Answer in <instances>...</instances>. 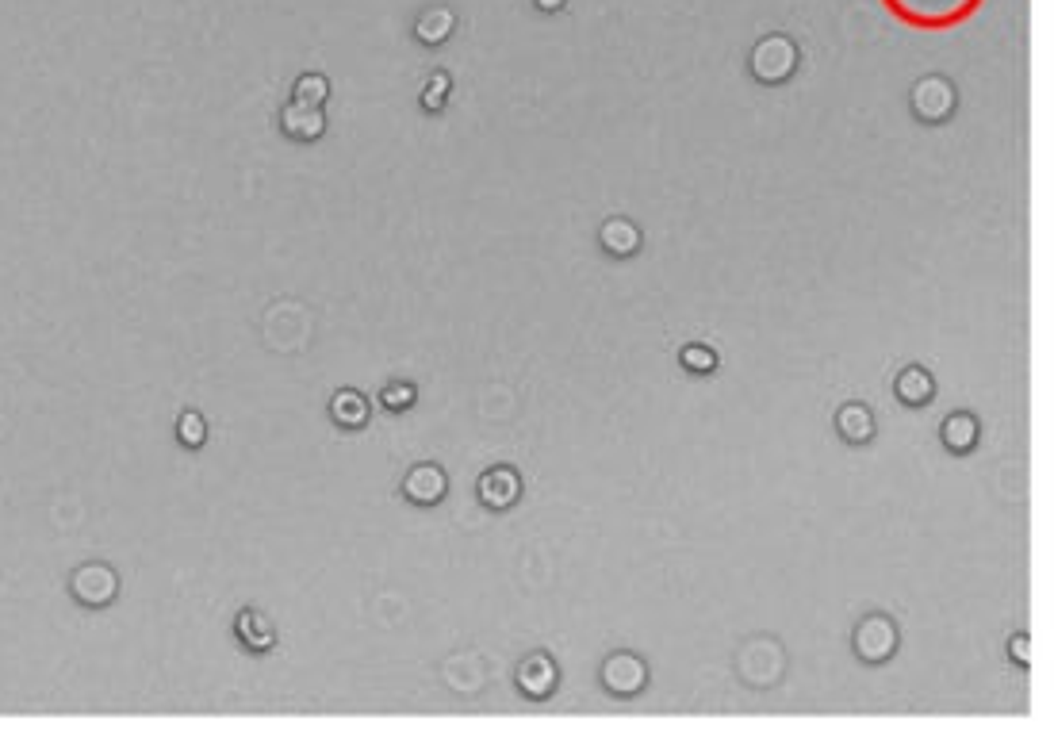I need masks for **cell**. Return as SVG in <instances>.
<instances>
[{
	"label": "cell",
	"mask_w": 1054,
	"mask_h": 748,
	"mask_svg": "<svg viewBox=\"0 0 1054 748\" xmlns=\"http://www.w3.org/2000/svg\"><path fill=\"white\" fill-rule=\"evenodd\" d=\"M901 24L920 31H947V27L970 20L982 0H882Z\"/></svg>",
	"instance_id": "1"
},
{
	"label": "cell",
	"mask_w": 1054,
	"mask_h": 748,
	"mask_svg": "<svg viewBox=\"0 0 1054 748\" xmlns=\"http://www.w3.org/2000/svg\"><path fill=\"white\" fill-rule=\"evenodd\" d=\"M836 430H840V438H844V442L867 445L874 438L871 407H863V403H844V407L836 411Z\"/></svg>",
	"instance_id": "10"
},
{
	"label": "cell",
	"mask_w": 1054,
	"mask_h": 748,
	"mask_svg": "<svg viewBox=\"0 0 1054 748\" xmlns=\"http://www.w3.org/2000/svg\"><path fill=\"white\" fill-rule=\"evenodd\" d=\"M679 361H683V369H687V373H698V376H702V373L710 376L713 369H717V353H713L710 346H698V342H694V346H683Z\"/></svg>",
	"instance_id": "15"
},
{
	"label": "cell",
	"mask_w": 1054,
	"mask_h": 748,
	"mask_svg": "<svg viewBox=\"0 0 1054 748\" xmlns=\"http://www.w3.org/2000/svg\"><path fill=\"white\" fill-rule=\"evenodd\" d=\"M238 633H242V637H250V645L257 649V653L273 645V633H269V626H265L257 614H242V618H238Z\"/></svg>",
	"instance_id": "16"
},
{
	"label": "cell",
	"mask_w": 1054,
	"mask_h": 748,
	"mask_svg": "<svg viewBox=\"0 0 1054 748\" xmlns=\"http://www.w3.org/2000/svg\"><path fill=\"white\" fill-rule=\"evenodd\" d=\"M537 4H541V8H560L564 0H537Z\"/></svg>",
	"instance_id": "21"
},
{
	"label": "cell",
	"mask_w": 1054,
	"mask_h": 748,
	"mask_svg": "<svg viewBox=\"0 0 1054 748\" xmlns=\"http://www.w3.org/2000/svg\"><path fill=\"white\" fill-rule=\"evenodd\" d=\"M1012 649H1016V656H1020V664H1028V637H1016Z\"/></svg>",
	"instance_id": "20"
},
{
	"label": "cell",
	"mask_w": 1054,
	"mask_h": 748,
	"mask_svg": "<svg viewBox=\"0 0 1054 748\" xmlns=\"http://www.w3.org/2000/svg\"><path fill=\"white\" fill-rule=\"evenodd\" d=\"M978 434H982V430H978V419L966 415V411L943 419V445H947L951 453H959V457H966V453L978 445Z\"/></svg>",
	"instance_id": "11"
},
{
	"label": "cell",
	"mask_w": 1054,
	"mask_h": 748,
	"mask_svg": "<svg viewBox=\"0 0 1054 748\" xmlns=\"http://www.w3.org/2000/svg\"><path fill=\"white\" fill-rule=\"evenodd\" d=\"M855 653L867 664H882L897 653V626L886 614H867L855 626Z\"/></svg>",
	"instance_id": "2"
},
{
	"label": "cell",
	"mask_w": 1054,
	"mask_h": 748,
	"mask_svg": "<svg viewBox=\"0 0 1054 748\" xmlns=\"http://www.w3.org/2000/svg\"><path fill=\"white\" fill-rule=\"evenodd\" d=\"M330 415L342 422V426H349V430H357V426H365L368 422V399L345 388V392H338L334 403H330Z\"/></svg>",
	"instance_id": "13"
},
{
	"label": "cell",
	"mask_w": 1054,
	"mask_h": 748,
	"mask_svg": "<svg viewBox=\"0 0 1054 748\" xmlns=\"http://www.w3.org/2000/svg\"><path fill=\"white\" fill-rule=\"evenodd\" d=\"M894 392H897V399H901L905 407H928V403H932V396H936V380H932V373H928V369L909 365V369H901V373H897Z\"/></svg>",
	"instance_id": "9"
},
{
	"label": "cell",
	"mask_w": 1054,
	"mask_h": 748,
	"mask_svg": "<svg viewBox=\"0 0 1054 748\" xmlns=\"http://www.w3.org/2000/svg\"><path fill=\"white\" fill-rule=\"evenodd\" d=\"M445 491H449V480H445V472H441L437 465L411 468L407 480H403V495H407L411 503H418V507H434V503H441Z\"/></svg>",
	"instance_id": "7"
},
{
	"label": "cell",
	"mask_w": 1054,
	"mask_h": 748,
	"mask_svg": "<svg viewBox=\"0 0 1054 748\" xmlns=\"http://www.w3.org/2000/svg\"><path fill=\"white\" fill-rule=\"evenodd\" d=\"M556 683H560V668H556L552 656L533 653L518 664V687H522V695H529V699L537 702L549 699L552 691H556Z\"/></svg>",
	"instance_id": "6"
},
{
	"label": "cell",
	"mask_w": 1054,
	"mask_h": 748,
	"mask_svg": "<svg viewBox=\"0 0 1054 748\" xmlns=\"http://www.w3.org/2000/svg\"><path fill=\"white\" fill-rule=\"evenodd\" d=\"M602 687L618 699H633L648 687V664L633 653H614L602 664Z\"/></svg>",
	"instance_id": "3"
},
{
	"label": "cell",
	"mask_w": 1054,
	"mask_h": 748,
	"mask_svg": "<svg viewBox=\"0 0 1054 748\" xmlns=\"http://www.w3.org/2000/svg\"><path fill=\"white\" fill-rule=\"evenodd\" d=\"M798 66V50L790 47L786 39H763L752 54V70H756L759 81L775 85V81H786Z\"/></svg>",
	"instance_id": "5"
},
{
	"label": "cell",
	"mask_w": 1054,
	"mask_h": 748,
	"mask_svg": "<svg viewBox=\"0 0 1054 748\" xmlns=\"http://www.w3.org/2000/svg\"><path fill=\"white\" fill-rule=\"evenodd\" d=\"M441 100H445V77H437L434 81V89H426V108H441Z\"/></svg>",
	"instance_id": "19"
},
{
	"label": "cell",
	"mask_w": 1054,
	"mask_h": 748,
	"mask_svg": "<svg viewBox=\"0 0 1054 748\" xmlns=\"http://www.w3.org/2000/svg\"><path fill=\"white\" fill-rule=\"evenodd\" d=\"M414 396H418V392H414V384H388L380 399H384V407H388V411H407V407L414 403Z\"/></svg>",
	"instance_id": "17"
},
{
	"label": "cell",
	"mask_w": 1054,
	"mask_h": 748,
	"mask_svg": "<svg viewBox=\"0 0 1054 748\" xmlns=\"http://www.w3.org/2000/svg\"><path fill=\"white\" fill-rule=\"evenodd\" d=\"M204 438H207L204 419H200V415H184V419H181V442L204 445Z\"/></svg>",
	"instance_id": "18"
},
{
	"label": "cell",
	"mask_w": 1054,
	"mask_h": 748,
	"mask_svg": "<svg viewBox=\"0 0 1054 748\" xmlns=\"http://www.w3.org/2000/svg\"><path fill=\"white\" fill-rule=\"evenodd\" d=\"M641 246V231L629 223V219H610L602 223V250L614 254V258H633Z\"/></svg>",
	"instance_id": "12"
},
{
	"label": "cell",
	"mask_w": 1054,
	"mask_h": 748,
	"mask_svg": "<svg viewBox=\"0 0 1054 748\" xmlns=\"http://www.w3.org/2000/svg\"><path fill=\"white\" fill-rule=\"evenodd\" d=\"M284 131L296 135V139H315V135L322 131V116L319 112H307V116H303L299 108H288V112H284Z\"/></svg>",
	"instance_id": "14"
},
{
	"label": "cell",
	"mask_w": 1054,
	"mask_h": 748,
	"mask_svg": "<svg viewBox=\"0 0 1054 748\" xmlns=\"http://www.w3.org/2000/svg\"><path fill=\"white\" fill-rule=\"evenodd\" d=\"M951 108H955V89L947 81H940V77H928V81H920L917 89H913V112L920 119L940 123Z\"/></svg>",
	"instance_id": "8"
},
{
	"label": "cell",
	"mask_w": 1054,
	"mask_h": 748,
	"mask_svg": "<svg viewBox=\"0 0 1054 748\" xmlns=\"http://www.w3.org/2000/svg\"><path fill=\"white\" fill-rule=\"evenodd\" d=\"M476 491H480V503L487 511H506L522 499V476L510 465H495L480 476Z\"/></svg>",
	"instance_id": "4"
}]
</instances>
